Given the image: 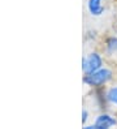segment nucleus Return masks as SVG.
<instances>
[{
  "label": "nucleus",
  "instance_id": "nucleus-5",
  "mask_svg": "<svg viewBox=\"0 0 117 129\" xmlns=\"http://www.w3.org/2000/svg\"><path fill=\"white\" fill-rule=\"evenodd\" d=\"M107 101L109 102V103H112V104H114V106H117V86H114V87H111L107 91Z\"/></svg>",
  "mask_w": 117,
  "mask_h": 129
},
{
  "label": "nucleus",
  "instance_id": "nucleus-7",
  "mask_svg": "<svg viewBox=\"0 0 117 129\" xmlns=\"http://www.w3.org/2000/svg\"><path fill=\"white\" fill-rule=\"evenodd\" d=\"M87 116H89L87 110H83V111H82V123H83V124H86V121H87V119H89Z\"/></svg>",
  "mask_w": 117,
  "mask_h": 129
},
{
  "label": "nucleus",
  "instance_id": "nucleus-4",
  "mask_svg": "<svg viewBox=\"0 0 117 129\" xmlns=\"http://www.w3.org/2000/svg\"><path fill=\"white\" fill-rule=\"evenodd\" d=\"M87 8L92 16H100L104 12V7L101 5V0H89Z\"/></svg>",
  "mask_w": 117,
  "mask_h": 129
},
{
  "label": "nucleus",
  "instance_id": "nucleus-3",
  "mask_svg": "<svg viewBox=\"0 0 117 129\" xmlns=\"http://www.w3.org/2000/svg\"><path fill=\"white\" fill-rule=\"evenodd\" d=\"M117 124V121L114 117H112L111 115H107V113H103V115H99L95 120V123L92 125H86L85 129H108L111 126H114Z\"/></svg>",
  "mask_w": 117,
  "mask_h": 129
},
{
  "label": "nucleus",
  "instance_id": "nucleus-2",
  "mask_svg": "<svg viewBox=\"0 0 117 129\" xmlns=\"http://www.w3.org/2000/svg\"><path fill=\"white\" fill-rule=\"evenodd\" d=\"M101 65H103V59H101L100 55L96 54V52H92L89 56L82 59V69L86 74L100 69Z\"/></svg>",
  "mask_w": 117,
  "mask_h": 129
},
{
  "label": "nucleus",
  "instance_id": "nucleus-6",
  "mask_svg": "<svg viewBox=\"0 0 117 129\" xmlns=\"http://www.w3.org/2000/svg\"><path fill=\"white\" fill-rule=\"evenodd\" d=\"M107 51L108 54H116L117 52V38H109L107 41Z\"/></svg>",
  "mask_w": 117,
  "mask_h": 129
},
{
  "label": "nucleus",
  "instance_id": "nucleus-1",
  "mask_svg": "<svg viewBox=\"0 0 117 129\" xmlns=\"http://www.w3.org/2000/svg\"><path fill=\"white\" fill-rule=\"evenodd\" d=\"M112 78V72L107 68H100V69L89 73L83 77V82L89 86H100L107 83Z\"/></svg>",
  "mask_w": 117,
  "mask_h": 129
}]
</instances>
